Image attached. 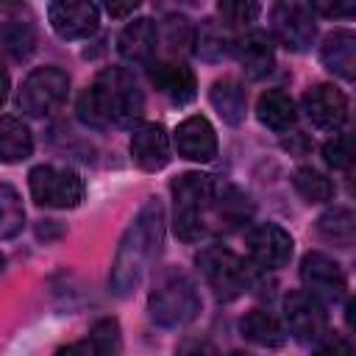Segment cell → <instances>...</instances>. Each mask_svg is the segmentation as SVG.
<instances>
[{
  "label": "cell",
  "mask_w": 356,
  "mask_h": 356,
  "mask_svg": "<svg viewBox=\"0 0 356 356\" xmlns=\"http://www.w3.org/2000/svg\"><path fill=\"white\" fill-rule=\"evenodd\" d=\"M234 50H236V58H239L245 75L253 78V81L270 75L273 67H275V50H273V42H270V36H267L264 31H250V33H245V36L234 44Z\"/></svg>",
  "instance_id": "d6986e66"
},
{
  "label": "cell",
  "mask_w": 356,
  "mask_h": 356,
  "mask_svg": "<svg viewBox=\"0 0 356 356\" xmlns=\"http://www.w3.org/2000/svg\"><path fill=\"white\" fill-rule=\"evenodd\" d=\"M100 3H103V8L108 11V17H114V19L131 17V14L142 6V0H100Z\"/></svg>",
  "instance_id": "836d02e7"
},
{
  "label": "cell",
  "mask_w": 356,
  "mask_h": 356,
  "mask_svg": "<svg viewBox=\"0 0 356 356\" xmlns=\"http://www.w3.org/2000/svg\"><path fill=\"white\" fill-rule=\"evenodd\" d=\"M217 184L203 172H184L172 181L175 197V236L184 242H197L206 234V211L214 206Z\"/></svg>",
  "instance_id": "277c9868"
},
{
  "label": "cell",
  "mask_w": 356,
  "mask_h": 356,
  "mask_svg": "<svg viewBox=\"0 0 356 356\" xmlns=\"http://www.w3.org/2000/svg\"><path fill=\"white\" fill-rule=\"evenodd\" d=\"M211 106L217 108V114L222 117V122L228 125H242L245 122V111H248V92L236 78H220L214 81L211 92Z\"/></svg>",
  "instance_id": "ffe728a7"
},
{
  "label": "cell",
  "mask_w": 356,
  "mask_h": 356,
  "mask_svg": "<svg viewBox=\"0 0 356 356\" xmlns=\"http://www.w3.org/2000/svg\"><path fill=\"white\" fill-rule=\"evenodd\" d=\"M156 44H159V28L147 17H136L134 22H128L117 39L120 56L131 64H147L156 53Z\"/></svg>",
  "instance_id": "2e32d148"
},
{
  "label": "cell",
  "mask_w": 356,
  "mask_h": 356,
  "mask_svg": "<svg viewBox=\"0 0 356 356\" xmlns=\"http://www.w3.org/2000/svg\"><path fill=\"white\" fill-rule=\"evenodd\" d=\"M33 153V134L17 117H0V161L19 164Z\"/></svg>",
  "instance_id": "44dd1931"
},
{
  "label": "cell",
  "mask_w": 356,
  "mask_h": 356,
  "mask_svg": "<svg viewBox=\"0 0 356 356\" xmlns=\"http://www.w3.org/2000/svg\"><path fill=\"white\" fill-rule=\"evenodd\" d=\"M161 245H164V206L159 197H150L125 228L117 256L111 261L108 286L117 298H125L139 286L150 264L159 259Z\"/></svg>",
  "instance_id": "6da1fadb"
},
{
  "label": "cell",
  "mask_w": 356,
  "mask_h": 356,
  "mask_svg": "<svg viewBox=\"0 0 356 356\" xmlns=\"http://www.w3.org/2000/svg\"><path fill=\"white\" fill-rule=\"evenodd\" d=\"M292 184L306 203H325L334 197V184L314 167H298L292 175Z\"/></svg>",
  "instance_id": "4316f807"
},
{
  "label": "cell",
  "mask_w": 356,
  "mask_h": 356,
  "mask_svg": "<svg viewBox=\"0 0 356 356\" xmlns=\"http://www.w3.org/2000/svg\"><path fill=\"white\" fill-rule=\"evenodd\" d=\"M47 19L61 39H86L97 31L100 14L92 0H53Z\"/></svg>",
  "instance_id": "30bf717a"
},
{
  "label": "cell",
  "mask_w": 356,
  "mask_h": 356,
  "mask_svg": "<svg viewBox=\"0 0 356 356\" xmlns=\"http://www.w3.org/2000/svg\"><path fill=\"white\" fill-rule=\"evenodd\" d=\"M150 81H153V86L159 92H164L178 106L195 100V95H197L195 72L189 67H184V64H175V61H156V64H150Z\"/></svg>",
  "instance_id": "e0dca14e"
},
{
  "label": "cell",
  "mask_w": 356,
  "mask_h": 356,
  "mask_svg": "<svg viewBox=\"0 0 356 356\" xmlns=\"http://www.w3.org/2000/svg\"><path fill=\"white\" fill-rule=\"evenodd\" d=\"M239 331L245 339H250L253 345H261V348H281L286 342V334L281 328V323L261 312V309H253L248 312L242 320H239Z\"/></svg>",
  "instance_id": "603a6c76"
},
{
  "label": "cell",
  "mask_w": 356,
  "mask_h": 356,
  "mask_svg": "<svg viewBox=\"0 0 356 356\" xmlns=\"http://www.w3.org/2000/svg\"><path fill=\"white\" fill-rule=\"evenodd\" d=\"M273 31H275L278 42L292 53L309 50L317 36V25H314L309 8L295 6V3H284L273 11Z\"/></svg>",
  "instance_id": "7c38bea8"
},
{
  "label": "cell",
  "mask_w": 356,
  "mask_h": 356,
  "mask_svg": "<svg viewBox=\"0 0 356 356\" xmlns=\"http://www.w3.org/2000/svg\"><path fill=\"white\" fill-rule=\"evenodd\" d=\"M175 150L181 159L189 161H211L217 156V134L211 128V122L200 114L186 117L178 128H175Z\"/></svg>",
  "instance_id": "9a60e30c"
},
{
  "label": "cell",
  "mask_w": 356,
  "mask_h": 356,
  "mask_svg": "<svg viewBox=\"0 0 356 356\" xmlns=\"http://www.w3.org/2000/svg\"><path fill=\"white\" fill-rule=\"evenodd\" d=\"M131 159L145 172H159L170 161V136L161 122H142L131 134Z\"/></svg>",
  "instance_id": "5bb4252c"
},
{
  "label": "cell",
  "mask_w": 356,
  "mask_h": 356,
  "mask_svg": "<svg viewBox=\"0 0 356 356\" xmlns=\"http://www.w3.org/2000/svg\"><path fill=\"white\" fill-rule=\"evenodd\" d=\"M25 225V209L19 192L8 184H0V239H11Z\"/></svg>",
  "instance_id": "83f0119b"
},
{
  "label": "cell",
  "mask_w": 356,
  "mask_h": 356,
  "mask_svg": "<svg viewBox=\"0 0 356 356\" xmlns=\"http://www.w3.org/2000/svg\"><path fill=\"white\" fill-rule=\"evenodd\" d=\"M192 50L206 61H222L234 50V42H231V36L225 33V28L220 22L203 19L200 28L195 31V47Z\"/></svg>",
  "instance_id": "d4e9b609"
},
{
  "label": "cell",
  "mask_w": 356,
  "mask_h": 356,
  "mask_svg": "<svg viewBox=\"0 0 356 356\" xmlns=\"http://www.w3.org/2000/svg\"><path fill=\"white\" fill-rule=\"evenodd\" d=\"M36 47V31L31 22L11 19L0 25V50H6L11 58H28Z\"/></svg>",
  "instance_id": "484cf974"
},
{
  "label": "cell",
  "mask_w": 356,
  "mask_h": 356,
  "mask_svg": "<svg viewBox=\"0 0 356 356\" xmlns=\"http://www.w3.org/2000/svg\"><path fill=\"white\" fill-rule=\"evenodd\" d=\"M195 261L220 300H234L248 289V270L234 250L222 245H209L197 253Z\"/></svg>",
  "instance_id": "52a82bcc"
},
{
  "label": "cell",
  "mask_w": 356,
  "mask_h": 356,
  "mask_svg": "<svg viewBox=\"0 0 356 356\" xmlns=\"http://www.w3.org/2000/svg\"><path fill=\"white\" fill-rule=\"evenodd\" d=\"M200 306H203V300H200L195 281L189 278V273H184L178 267H167L164 273H159L153 292L147 298L150 317L164 328H181V325L192 323L197 317Z\"/></svg>",
  "instance_id": "3957f363"
},
{
  "label": "cell",
  "mask_w": 356,
  "mask_h": 356,
  "mask_svg": "<svg viewBox=\"0 0 356 356\" xmlns=\"http://www.w3.org/2000/svg\"><path fill=\"white\" fill-rule=\"evenodd\" d=\"M259 0H217V14L228 28H245L259 19Z\"/></svg>",
  "instance_id": "4dcf8cb0"
},
{
  "label": "cell",
  "mask_w": 356,
  "mask_h": 356,
  "mask_svg": "<svg viewBox=\"0 0 356 356\" xmlns=\"http://www.w3.org/2000/svg\"><path fill=\"white\" fill-rule=\"evenodd\" d=\"M6 97H8V72H6V67L0 64V106L6 103Z\"/></svg>",
  "instance_id": "e575fe53"
},
{
  "label": "cell",
  "mask_w": 356,
  "mask_h": 356,
  "mask_svg": "<svg viewBox=\"0 0 356 356\" xmlns=\"http://www.w3.org/2000/svg\"><path fill=\"white\" fill-rule=\"evenodd\" d=\"M22 8V0H0V11L3 14H14Z\"/></svg>",
  "instance_id": "d590c367"
},
{
  "label": "cell",
  "mask_w": 356,
  "mask_h": 356,
  "mask_svg": "<svg viewBox=\"0 0 356 356\" xmlns=\"http://www.w3.org/2000/svg\"><path fill=\"white\" fill-rule=\"evenodd\" d=\"M161 42L170 53H189L192 44H195V28L189 25L186 17L181 14H170L164 17V25H161Z\"/></svg>",
  "instance_id": "f1b7e54d"
},
{
  "label": "cell",
  "mask_w": 356,
  "mask_h": 356,
  "mask_svg": "<svg viewBox=\"0 0 356 356\" xmlns=\"http://www.w3.org/2000/svg\"><path fill=\"white\" fill-rule=\"evenodd\" d=\"M3 264H6V259H3V253H0V273H3Z\"/></svg>",
  "instance_id": "8d00e7d4"
},
{
  "label": "cell",
  "mask_w": 356,
  "mask_h": 356,
  "mask_svg": "<svg viewBox=\"0 0 356 356\" xmlns=\"http://www.w3.org/2000/svg\"><path fill=\"white\" fill-rule=\"evenodd\" d=\"M70 95V75L58 67H36L33 72L25 75L19 92H17V106L28 117H47Z\"/></svg>",
  "instance_id": "5b68a950"
},
{
  "label": "cell",
  "mask_w": 356,
  "mask_h": 356,
  "mask_svg": "<svg viewBox=\"0 0 356 356\" xmlns=\"http://www.w3.org/2000/svg\"><path fill=\"white\" fill-rule=\"evenodd\" d=\"M186 3H195V0H186Z\"/></svg>",
  "instance_id": "74e56055"
},
{
  "label": "cell",
  "mask_w": 356,
  "mask_h": 356,
  "mask_svg": "<svg viewBox=\"0 0 356 356\" xmlns=\"http://www.w3.org/2000/svg\"><path fill=\"white\" fill-rule=\"evenodd\" d=\"M323 159L328 167L334 170H345L350 164V139L345 134H334L325 145H323Z\"/></svg>",
  "instance_id": "1f68e13d"
},
{
  "label": "cell",
  "mask_w": 356,
  "mask_h": 356,
  "mask_svg": "<svg viewBox=\"0 0 356 356\" xmlns=\"http://www.w3.org/2000/svg\"><path fill=\"white\" fill-rule=\"evenodd\" d=\"M31 197L47 209H75L83 200V178L70 167L39 164L28 175Z\"/></svg>",
  "instance_id": "8992f818"
},
{
  "label": "cell",
  "mask_w": 356,
  "mask_h": 356,
  "mask_svg": "<svg viewBox=\"0 0 356 356\" xmlns=\"http://www.w3.org/2000/svg\"><path fill=\"white\" fill-rule=\"evenodd\" d=\"M300 278L306 284V292H312L317 300H339V298H345L348 281H345L342 267L331 256H325L320 250H312V253L303 256Z\"/></svg>",
  "instance_id": "9c48e42d"
},
{
  "label": "cell",
  "mask_w": 356,
  "mask_h": 356,
  "mask_svg": "<svg viewBox=\"0 0 356 356\" xmlns=\"http://www.w3.org/2000/svg\"><path fill=\"white\" fill-rule=\"evenodd\" d=\"M292 250H295L292 236L275 222H261L248 234V253L264 270H278L289 264Z\"/></svg>",
  "instance_id": "8fae6325"
},
{
  "label": "cell",
  "mask_w": 356,
  "mask_h": 356,
  "mask_svg": "<svg viewBox=\"0 0 356 356\" xmlns=\"http://www.w3.org/2000/svg\"><path fill=\"white\" fill-rule=\"evenodd\" d=\"M317 234L339 248H350L353 245V234H356V217L350 209L345 206H334L328 211L320 214L317 220Z\"/></svg>",
  "instance_id": "cb8c5ba5"
},
{
  "label": "cell",
  "mask_w": 356,
  "mask_h": 356,
  "mask_svg": "<svg viewBox=\"0 0 356 356\" xmlns=\"http://www.w3.org/2000/svg\"><path fill=\"white\" fill-rule=\"evenodd\" d=\"M256 117L261 125H267L273 131H286V128H292V122L298 117L295 100L281 89H267V92H261V97L256 103Z\"/></svg>",
  "instance_id": "7402d4cb"
},
{
  "label": "cell",
  "mask_w": 356,
  "mask_h": 356,
  "mask_svg": "<svg viewBox=\"0 0 356 356\" xmlns=\"http://www.w3.org/2000/svg\"><path fill=\"white\" fill-rule=\"evenodd\" d=\"M142 111L145 95L136 81L120 67L103 70L78 100V117L92 128L131 125L142 117Z\"/></svg>",
  "instance_id": "7a4b0ae2"
},
{
  "label": "cell",
  "mask_w": 356,
  "mask_h": 356,
  "mask_svg": "<svg viewBox=\"0 0 356 356\" xmlns=\"http://www.w3.org/2000/svg\"><path fill=\"white\" fill-rule=\"evenodd\" d=\"M320 61L328 72L339 75L342 81H353L356 75V36L348 28L328 33L320 44Z\"/></svg>",
  "instance_id": "ac0fdd59"
},
{
  "label": "cell",
  "mask_w": 356,
  "mask_h": 356,
  "mask_svg": "<svg viewBox=\"0 0 356 356\" xmlns=\"http://www.w3.org/2000/svg\"><path fill=\"white\" fill-rule=\"evenodd\" d=\"M312 6H314L323 17L342 19V17H350V14H353L356 0H312Z\"/></svg>",
  "instance_id": "d6a6232c"
},
{
  "label": "cell",
  "mask_w": 356,
  "mask_h": 356,
  "mask_svg": "<svg viewBox=\"0 0 356 356\" xmlns=\"http://www.w3.org/2000/svg\"><path fill=\"white\" fill-rule=\"evenodd\" d=\"M89 350L92 353H100V356H108V353H120L122 348V337H120V323L114 317H106V320H97L89 331V339H86Z\"/></svg>",
  "instance_id": "f546056e"
},
{
  "label": "cell",
  "mask_w": 356,
  "mask_h": 356,
  "mask_svg": "<svg viewBox=\"0 0 356 356\" xmlns=\"http://www.w3.org/2000/svg\"><path fill=\"white\" fill-rule=\"evenodd\" d=\"M303 111L312 125L323 131H337L348 120V97L334 83H314L303 95Z\"/></svg>",
  "instance_id": "4fadbf2b"
},
{
  "label": "cell",
  "mask_w": 356,
  "mask_h": 356,
  "mask_svg": "<svg viewBox=\"0 0 356 356\" xmlns=\"http://www.w3.org/2000/svg\"><path fill=\"white\" fill-rule=\"evenodd\" d=\"M284 317L289 325V334L298 342L314 345L328 334V317L323 303L312 292H289L284 298Z\"/></svg>",
  "instance_id": "ba28073f"
}]
</instances>
